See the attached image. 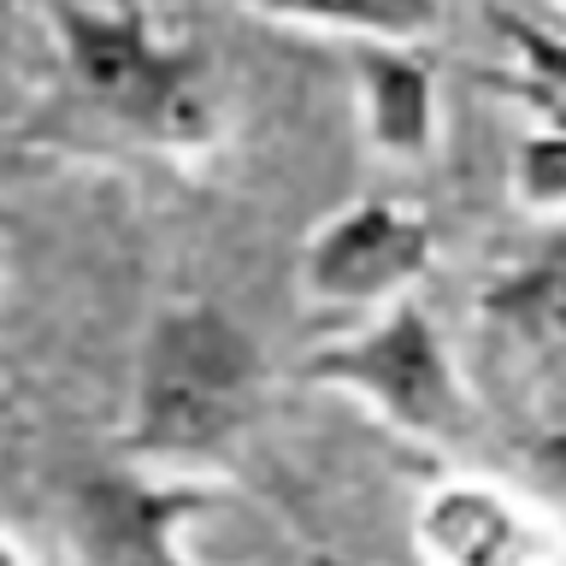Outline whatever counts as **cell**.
<instances>
[{
    "label": "cell",
    "instance_id": "obj_1",
    "mask_svg": "<svg viewBox=\"0 0 566 566\" xmlns=\"http://www.w3.org/2000/svg\"><path fill=\"white\" fill-rule=\"evenodd\" d=\"M65 95L106 130L159 159H201L224 136V106L201 42H177L142 0H48Z\"/></svg>",
    "mask_w": 566,
    "mask_h": 566
},
{
    "label": "cell",
    "instance_id": "obj_2",
    "mask_svg": "<svg viewBox=\"0 0 566 566\" xmlns=\"http://www.w3.org/2000/svg\"><path fill=\"white\" fill-rule=\"evenodd\" d=\"M265 360L260 343L219 301H166L136 348L124 454L154 472H201L224 460L260 419Z\"/></svg>",
    "mask_w": 566,
    "mask_h": 566
},
{
    "label": "cell",
    "instance_id": "obj_3",
    "mask_svg": "<svg viewBox=\"0 0 566 566\" xmlns=\"http://www.w3.org/2000/svg\"><path fill=\"white\" fill-rule=\"evenodd\" d=\"M301 384L343 389L384 431L431 454H467L484 437V413H478L467 371L419 301H401V307L366 318L360 331L313 348L301 360Z\"/></svg>",
    "mask_w": 566,
    "mask_h": 566
},
{
    "label": "cell",
    "instance_id": "obj_4",
    "mask_svg": "<svg viewBox=\"0 0 566 566\" xmlns=\"http://www.w3.org/2000/svg\"><path fill=\"white\" fill-rule=\"evenodd\" d=\"M437 265V230L424 212L366 195V201L336 207L301 242L295 290L318 313H389L413 301V283Z\"/></svg>",
    "mask_w": 566,
    "mask_h": 566
},
{
    "label": "cell",
    "instance_id": "obj_5",
    "mask_svg": "<svg viewBox=\"0 0 566 566\" xmlns=\"http://www.w3.org/2000/svg\"><path fill=\"white\" fill-rule=\"evenodd\" d=\"M212 507L201 478L154 467H101L71 484L65 537L77 566H212L184 548V531Z\"/></svg>",
    "mask_w": 566,
    "mask_h": 566
},
{
    "label": "cell",
    "instance_id": "obj_6",
    "mask_svg": "<svg viewBox=\"0 0 566 566\" xmlns=\"http://www.w3.org/2000/svg\"><path fill=\"white\" fill-rule=\"evenodd\" d=\"M419 566H566V525L484 472H449L413 507Z\"/></svg>",
    "mask_w": 566,
    "mask_h": 566
},
{
    "label": "cell",
    "instance_id": "obj_7",
    "mask_svg": "<svg viewBox=\"0 0 566 566\" xmlns=\"http://www.w3.org/2000/svg\"><path fill=\"white\" fill-rule=\"evenodd\" d=\"M484 348L513 378L566 384V237L513 260L472 301Z\"/></svg>",
    "mask_w": 566,
    "mask_h": 566
},
{
    "label": "cell",
    "instance_id": "obj_8",
    "mask_svg": "<svg viewBox=\"0 0 566 566\" xmlns=\"http://www.w3.org/2000/svg\"><path fill=\"white\" fill-rule=\"evenodd\" d=\"M354 113L384 166H424L442 142L437 65L419 48H348Z\"/></svg>",
    "mask_w": 566,
    "mask_h": 566
},
{
    "label": "cell",
    "instance_id": "obj_9",
    "mask_svg": "<svg viewBox=\"0 0 566 566\" xmlns=\"http://www.w3.org/2000/svg\"><path fill=\"white\" fill-rule=\"evenodd\" d=\"M265 24L318 30L348 48H419L442 30V0H230Z\"/></svg>",
    "mask_w": 566,
    "mask_h": 566
},
{
    "label": "cell",
    "instance_id": "obj_10",
    "mask_svg": "<svg viewBox=\"0 0 566 566\" xmlns=\"http://www.w3.org/2000/svg\"><path fill=\"white\" fill-rule=\"evenodd\" d=\"M507 42V95L537 118V130H566V35L531 18H502Z\"/></svg>",
    "mask_w": 566,
    "mask_h": 566
},
{
    "label": "cell",
    "instance_id": "obj_11",
    "mask_svg": "<svg viewBox=\"0 0 566 566\" xmlns=\"http://www.w3.org/2000/svg\"><path fill=\"white\" fill-rule=\"evenodd\" d=\"M507 189L531 219H566V130H525L513 142Z\"/></svg>",
    "mask_w": 566,
    "mask_h": 566
},
{
    "label": "cell",
    "instance_id": "obj_12",
    "mask_svg": "<svg viewBox=\"0 0 566 566\" xmlns=\"http://www.w3.org/2000/svg\"><path fill=\"white\" fill-rule=\"evenodd\" d=\"M525 467L537 472V484L555 495V502H566V419L525 442Z\"/></svg>",
    "mask_w": 566,
    "mask_h": 566
},
{
    "label": "cell",
    "instance_id": "obj_13",
    "mask_svg": "<svg viewBox=\"0 0 566 566\" xmlns=\"http://www.w3.org/2000/svg\"><path fill=\"white\" fill-rule=\"evenodd\" d=\"M0 566H30V555L18 548V537H12V531H0Z\"/></svg>",
    "mask_w": 566,
    "mask_h": 566
},
{
    "label": "cell",
    "instance_id": "obj_14",
    "mask_svg": "<svg viewBox=\"0 0 566 566\" xmlns=\"http://www.w3.org/2000/svg\"><path fill=\"white\" fill-rule=\"evenodd\" d=\"M555 7H566V0H555Z\"/></svg>",
    "mask_w": 566,
    "mask_h": 566
}]
</instances>
